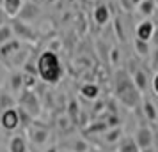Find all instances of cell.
I'll use <instances>...</instances> for the list:
<instances>
[{"mask_svg": "<svg viewBox=\"0 0 158 152\" xmlns=\"http://www.w3.org/2000/svg\"><path fill=\"white\" fill-rule=\"evenodd\" d=\"M71 152H89V147L84 140H77L75 143H73V150Z\"/></svg>", "mask_w": 158, "mask_h": 152, "instance_id": "26", "label": "cell"}, {"mask_svg": "<svg viewBox=\"0 0 158 152\" xmlns=\"http://www.w3.org/2000/svg\"><path fill=\"white\" fill-rule=\"evenodd\" d=\"M0 126L4 131H15L20 127V119H18V110L16 106L7 108L0 113Z\"/></svg>", "mask_w": 158, "mask_h": 152, "instance_id": "6", "label": "cell"}, {"mask_svg": "<svg viewBox=\"0 0 158 152\" xmlns=\"http://www.w3.org/2000/svg\"><path fill=\"white\" fill-rule=\"evenodd\" d=\"M155 9H156L155 0H140V2L137 4V11H139V14L144 16V18L153 16L155 14Z\"/></svg>", "mask_w": 158, "mask_h": 152, "instance_id": "12", "label": "cell"}, {"mask_svg": "<svg viewBox=\"0 0 158 152\" xmlns=\"http://www.w3.org/2000/svg\"><path fill=\"white\" fill-rule=\"evenodd\" d=\"M119 4H121V7L124 9V11H128V13L135 9V7H133V4H131L130 0H119Z\"/></svg>", "mask_w": 158, "mask_h": 152, "instance_id": "29", "label": "cell"}, {"mask_svg": "<svg viewBox=\"0 0 158 152\" xmlns=\"http://www.w3.org/2000/svg\"><path fill=\"white\" fill-rule=\"evenodd\" d=\"M80 94L84 95L85 99H96L98 97V94H100V88H98V85L96 83H85L84 87L80 88Z\"/></svg>", "mask_w": 158, "mask_h": 152, "instance_id": "17", "label": "cell"}, {"mask_svg": "<svg viewBox=\"0 0 158 152\" xmlns=\"http://www.w3.org/2000/svg\"><path fill=\"white\" fill-rule=\"evenodd\" d=\"M149 55H151V67L158 72V48L156 46H155V50L151 51Z\"/></svg>", "mask_w": 158, "mask_h": 152, "instance_id": "27", "label": "cell"}, {"mask_svg": "<svg viewBox=\"0 0 158 152\" xmlns=\"http://www.w3.org/2000/svg\"><path fill=\"white\" fill-rule=\"evenodd\" d=\"M140 152H156L153 147H148V149H144V150H140Z\"/></svg>", "mask_w": 158, "mask_h": 152, "instance_id": "33", "label": "cell"}, {"mask_svg": "<svg viewBox=\"0 0 158 152\" xmlns=\"http://www.w3.org/2000/svg\"><path fill=\"white\" fill-rule=\"evenodd\" d=\"M149 43H153V44H155V46L158 48V27L155 29V32H153V37H151Z\"/></svg>", "mask_w": 158, "mask_h": 152, "instance_id": "31", "label": "cell"}, {"mask_svg": "<svg viewBox=\"0 0 158 152\" xmlns=\"http://www.w3.org/2000/svg\"><path fill=\"white\" fill-rule=\"evenodd\" d=\"M114 92H115V97L128 108H135L137 104L142 101L140 92L137 90L131 76L124 69H117L114 74Z\"/></svg>", "mask_w": 158, "mask_h": 152, "instance_id": "1", "label": "cell"}, {"mask_svg": "<svg viewBox=\"0 0 158 152\" xmlns=\"http://www.w3.org/2000/svg\"><path fill=\"white\" fill-rule=\"evenodd\" d=\"M20 50V41L18 39H11L7 43H4L0 46V55L2 57H9L11 53H16V51Z\"/></svg>", "mask_w": 158, "mask_h": 152, "instance_id": "16", "label": "cell"}, {"mask_svg": "<svg viewBox=\"0 0 158 152\" xmlns=\"http://www.w3.org/2000/svg\"><path fill=\"white\" fill-rule=\"evenodd\" d=\"M36 74H23V88H27V90H34L36 87Z\"/></svg>", "mask_w": 158, "mask_h": 152, "instance_id": "24", "label": "cell"}, {"mask_svg": "<svg viewBox=\"0 0 158 152\" xmlns=\"http://www.w3.org/2000/svg\"><path fill=\"white\" fill-rule=\"evenodd\" d=\"M121 138V129L119 127H115V129L108 131L107 134H105V142H108V143H114V142H117Z\"/></svg>", "mask_w": 158, "mask_h": 152, "instance_id": "25", "label": "cell"}, {"mask_svg": "<svg viewBox=\"0 0 158 152\" xmlns=\"http://www.w3.org/2000/svg\"><path fill=\"white\" fill-rule=\"evenodd\" d=\"M30 140H32V143H36V145H43L48 140V131L43 129V127L30 126Z\"/></svg>", "mask_w": 158, "mask_h": 152, "instance_id": "14", "label": "cell"}, {"mask_svg": "<svg viewBox=\"0 0 158 152\" xmlns=\"http://www.w3.org/2000/svg\"><path fill=\"white\" fill-rule=\"evenodd\" d=\"M151 88H153L155 94L158 95V72H155V76H153V80H151Z\"/></svg>", "mask_w": 158, "mask_h": 152, "instance_id": "30", "label": "cell"}, {"mask_svg": "<svg viewBox=\"0 0 158 152\" xmlns=\"http://www.w3.org/2000/svg\"><path fill=\"white\" fill-rule=\"evenodd\" d=\"M9 152H27V140L23 136H13L9 140Z\"/></svg>", "mask_w": 158, "mask_h": 152, "instance_id": "15", "label": "cell"}, {"mask_svg": "<svg viewBox=\"0 0 158 152\" xmlns=\"http://www.w3.org/2000/svg\"><path fill=\"white\" fill-rule=\"evenodd\" d=\"M135 140L137 147H139V150H144V149H148V147H153V142H155V133L151 127L148 126H139L135 131Z\"/></svg>", "mask_w": 158, "mask_h": 152, "instance_id": "4", "label": "cell"}, {"mask_svg": "<svg viewBox=\"0 0 158 152\" xmlns=\"http://www.w3.org/2000/svg\"><path fill=\"white\" fill-rule=\"evenodd\" d=\"M2 2H4V0H0V7H2Z\"/></svg>", "mask_w": 158, "mask_h": 152, "instance_id": "37", "label": "cell"}, {"mask_svg": "<svg viewBox=\"0 0 158 152\" xmlns=\"http://www.w3.org/2000/svg\"><path fill=\"white\" fill-rule=\"evenodd\" d=\"M37 16H39V7H37L34 2H23L22 9H20V13H18V20H22V21L25 23H32L34 20H36Z\"/></svg>", "mask_w": 158, "mask_h": 152, "instance_id": "7", "label": "cell"}, {"mask_svg": "<svg viewBox=\"0 0 158 152\" xmlns=\"http://www.w3.org/2000/svg\"><path fill=\"white\" fill-rule=\"evenodd\" d=\"M133 48H135L139 57H149L151 48H149V43H148V41H140V39L135 37V39H133Z\"/></svg>", "mask_w": 158, "mask_h": 152, "instance_id": "19", "label": "cell"}, {"mask_svg": "<svg viewBox=\"0 0 158 152\" xmlns=\"http://www.w3.org/2000/svg\"><path fill=\"white\" fill-rule=\"evenodd\" d=\"M130 2H131V4H133V7H137V4H139V2H140V0H130Z\"/></svg>", "mask_w": 158, "mask_h": 152, "instance_id": "35", "label": "cell"}, {"mask_svg": "<svg viewBox=\"0 0 158 152\" xmlns=\"http://www.w3.org/2000/svg\"><path fill=\"white\" fill-rule=\"evenodd\" d=\"M44 152H59V150H57V147H50L48 150H44Z\"/></svg>", "mask_w": 158, "mask_h": 152, "instance_id": "34", "label": "cell"}, {"mask_svg": "<svg viewBox=\"0 0 158 152\" xmlns=\"http://www.w3.org/2000/svg\"><path fill=\"white\" fill-rule=\"evenodd\" d=\"M11 25V30H13V36L18 37V39H23V41H32L36 34H34V30L29 27V23L22 21V20H18V18H13V21H9Z\"/></svg>", "mask_w": 158, "mask_h": 152, "instance_id": "5", "label": "cell"}, {"mask_svg": "<svg viewBox=\"0 0 158 152\" xmlns=\"http://www.w3.org/2000/svg\"><path fill=\"white\" fill-rule=\"evenodd\" d=\"M156 23H158V14H156Z\"/></svg>", "mask_w": 158, "mask_h": 152, "instance_id": "38", "label": "cell"}, {"mask_svg": "<svg viewBox=\"0 0 158 152\" xmlns=\"http://www.w3.org/2000/svg\"><path fill=\"white\" fill-rule=\"evenodd\" d=\"M117 152H140L139 150V147H137L135 140L133 138H121V142H119V149Z\"/></svg>", "mask_w": 158, "mask_h": 152, "instance_id": "18", "label": "cell"}, {"mask_svg": "<svg viewBox=\"0 0 158 152\" xmlns=\"http://www.w3.org/2000/svg\"><path fill=\"white\" fill-rule=\"evenodd\" d=\"M9 87H11V90H13L15 94H20V92H22L23 90V74L22 72H15V74L11 76Z\"/></svg>", "mask_w": 158, "mask_h": 152, "instance_id": "20", "label": "cell"}, {"mask_svg": "<svg viewBox=\"0 0 158 152\" xmlns=\"http://www.w3.org/2000/svg\"><path fill=\"white\" fill-rule=\"evenodd\" d=\"M142 113L148 119V122H156L158 120V110L151 99H144L142 101Z\"/></svg>", "mask_w": 158, "mask_h": 152, "instance_id": "10", "label": "cell"}, {"mask_svg": "<svg viewBox=\"0 0 158 152\" xmlns=\"http://www.w3.org/2000/svg\"><path fill=\"white\" fill-rule=\"evenodd\" d=\"M23 2H29V0H23Z\"/></svg>", "mask_w": 158, "mask_h": 152, "instance_id": "39", "label": "cell"}, {"mask_svg": "<svg viewBox=\"0 0 158 152\" xmlns=\"http://www.w3.org/2000/svg\"><path fill=\"white\" fill-rule=\"evenodd\" d=\"M18 106H22L34 119L39 117V113H41V104H39V99H37V95L34 90L23 88L22 92H20V95H18Z\"/></svg>", "mask_w": 158, "mask_h": 152, "instance_id": "3", "label": "cell"}, {"mask_svg": "<svg viewBox=\"0 0 158 152\" xmlns=\"http://www.w3.org/2000/svg\"><path fill=\"white\" fill-rule=\"evenodd\" d=\"M131 80H133L137 90H139L140 94H144V92L148 90V87H149V78H148V72L144 71V69H135Z\"/></svg>", "mask_w": 158, "mask_h": 152, "instance_id": "9", "label": "cell"}, {"mask_svg": "<svg viewBox=\"0 0 158 152\" xmlns=\"http://www.w3.org/2000/svg\"><path fill=\"white\" fill-rule=\"evenodd\" d=\"M13 30H11V25H2V27H0V46H2V44L4 43H7V41H11V39H13Z\"/></svg>", "mask_w": 158, "mask_h": 152, "instance_id": "23", "label": "cell"}, {"mask_svg": "<svg viewBox=\"0 0 158 152\" xmlns=\"http://www.w3.org/2000/svg\"><path fill=\"white\" fill-rule=\"evenodd\" d=\"M16 110H18V119H20V126H23V127H30L32 124H34V117L30 115V113H27L25 110L22 108V106H16Z\"/></svg>", "mask_w": 158, "mask_h": 152, "instance_id": "21", "label": "cell"}, {"mask_svg": "<svg viewBox=\"0 0 158 152\" xmlns=\"http://www.w3.org/2000/svg\"><path fill=\"white\" fill-rule=\"evenodd\" d=\"M155 29H156V25L151 21V20H142V21L135 27V37L140 39V41H148V43H149Z\"/></svg>", "mask_w": 158, "mask_h": 152, "instance_id": "8", "label": "cell"}, {"mask_svg": "<svg viewBox=\"0 0 158 152\" xmlns=\"http://www.w3.org/2000/svg\"><path fill=\"white\" fill-rule=\"evenodd\" d=\"M117 60V50H112V62Z\"/></svg>", "mask_w": 158, "mask_h": 152, "instance_id": "32", "label": "cell"}, {"mask_svg": "<svg viewBox=\"0 0 158 152\" xmlns=\"http://www.w3.org/2000/svg\"><path fill=\"white\" fill-rule=\"evenodd\" d=\"M22 6H23V0H4L2 2V9L7 13L9 18H16Z\"/></svg>", "mask_w": 158, "mask_h": 152, "instance_id": "11", "label": "cell"}, {"mask_svg": "<svg viewBox=\"0 0 158 152\" xmlns=\"http://www.w3.org/2000/svg\"><path fill=\"white\" fill-rule=\"evenodd\" d=\"M13 106H15V97L7 92H0V113L7 108H13Z\"/></svg>", "mask_w": 158, "mask_h": 152, "instance_id": "22", "label": "cell"}, {"mask_svg": "<svg viewBox=\"0 0 158 152\" xmlns=\"http://www.w3.org/2000/svg\"><path fill=\"white\" fill-rule=\"evenodd\" d=\"M155 4H156V7H158V0H155Z\"/></svg>", "mask_w": 158, "mask_h": 152, "instance_id": "36", "label": "cell"}, {"mask_svg": "<svg viewBox=\"0 0 158 152\" xmlns=\"http://www.w3.org/2000/svg\"><path fill=\"white\" fill-rule=\"evenodd\" d=\"M93 18L98 25H105V23H108V20H110V11H108L107 6L101 4V6H98V7L94 9Z\"/></svg>", "mask_w": 158, "mask_h": 152, "instance_id": "13", "label": "cell"}, {"mask_svg": "<svg viewBox=\"0 0 158 152\" xmlns=\"http://www.w3.org/2000/svg\"><path fill=\"white\" fill-rule=\"evenodd\" d=\"M36 69H37V76L44 81V83H57L62 76V65H60V60H59L57 53L53 51H43L39 58L36 62Z\"/></svg>", "mask_w": 158, "mask_h": 152, "instance_id": "2", "label": "cell"}, {"mask_svg": "<svg viewBox=\"0 0 158 152\" xmlns=\"http://www.w3.org/2000/svg\"><path fill=\"white\" fill-rule=\"evenodd\" d=\"M9 20H11V18L7 16V13H6L4 9L0 7V27H2V25H7V23H9Z\"/></svg>", "mask_w": 158, "mask_h": 152, "instance_id": "28", "label": "cell"}]
</instances>
